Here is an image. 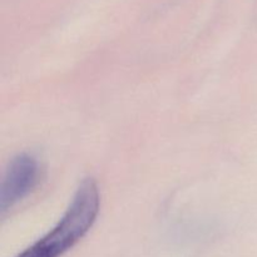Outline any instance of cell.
Masks as SVG:
<instances>
[{
	"label": "cell",
	"mask_w": 257,
	"mask_h": 257,
	"mask_svg": "<svg viewBox=\"0 0 257 257\" xmlns=\"http://www.w3.org/2000/svg\"><path fill=\"white\" fill-rule=\"evenodd\" d=\"M97 183L87 178L80 183L72 203L59 222L17 257H60L74 247L94 225L99 213Z\"/></svg>",
	"instance_id": "1"
},
{
	"label": "cell",
	"mask_w": 257,
	"mask_h": 257,
	"mask_svg": "<svg viewBox=\"0 0 257 257\" xmlns=\"http://www.w3.org/2000/svg\"><path fill=\"white\" fill-rule=\"evenodd\" d=\"M38 178L39 163L33 156L22 153L10 162L0 188V211L3 215L33 192L38 185Z\"/></svg>",
	"instance_id": "2"
}]
</instances>
